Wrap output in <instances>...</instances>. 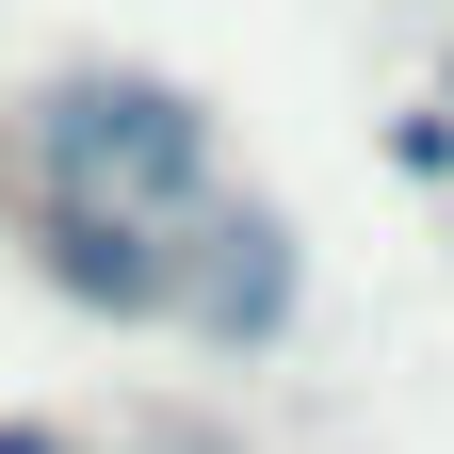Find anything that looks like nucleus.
<instances>
[{
  "instance_id": "nucleus-1",
  "label": "nucleus",
  "mask_w": 454,
  "mask_h": 454,
  "mask_svg": "<svg viewBox=\"0 0 454 454\" xmlns=\"http://www.w3.org/2000/svg\"><path fill=\"white\" fill-rule=\"evenodd\" d=\"M33 146L66 162L82 195H146V211H179L195 179H211V130L162 82H49L33 98Z\"/></svg>"
},
{
  "instance_id": "nucleus-2",
  "label": "nucleus",
  "mask_w": 454,
  "mask_h": 454,
  "mask_svg": "<svg viewBox=\"0 0 454 454\" xmlns=\"http://www.w3.org/2000/svg\"><path fill=\"white\" fill-rule=\"evenodd\" d=\"M33 244H49V276H66L82 309H114V325L179 293V260H146V244H130V211H114V195H66V211L33 227Z\"/></svg>"
},
{
  "instance_id": "nucleus-3",
  "label": "nucleus",
  "mask_w": 454,
  "mask_h": 454,
  "mask_svg": "<svg viewBox=\"0 0 454 454\" xmlns=\"http://www.w3.org/2000/svg\"><path fill=\"white\" fill-rule=\"evenodd\" d=\"M0 454H66V438H49V422H0Z\"/></svg>"
}]
</instances>
